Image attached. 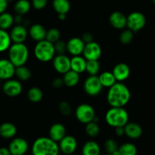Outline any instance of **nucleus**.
<instances>
[{
    "mask_svg": "<svg viewBox=\"0 0 155 155\" xmlns=\"http://www.w3.org/2000/svg\"><path fill=\"white\" fill-rule=\"evenodd\" d=\"M61 33L58 28H52L49 29L47 32V36H46V40L49 42L54 44L55 43L57 42L60 40Z\"/></svg>",
    "mask_w": 155,
    "mask_h": 155,
    "instance_id": "c9c22d12",
    "label": "nucleus"
},
{
    "mask_svg": "<svg viewBox=\"0 0 155 155\" xmlns=\"http://www.w3.org/2000/svg\"><path fill=\"white\" fill-rule=\"evenodd\" d=\"M8 6V0H0V15L5 12Z\"/></svg>",
    "mask_w": 155,
    "mask_h": 155,
    "instance_id": "c03bdc74",
    "label": "nucleus"
},
{
    "mask_svg": "<svg viewBox=\"0 0 155 155\" xmlns=\"http://www.w3.org/2000/svg\"><path fill=\"white\" fill-rule=\"evenodd\" d=\"M13 44H23L28 36V31L24 25H16L12 28L9 33Z\"/></svg>",
    "mask_w": 155,
    "mask_h": 155,
    "instance_id": "dca6fc26",
    "label": "nucleus"
},
{
    "mask_svg": "<svg viewBox=\"0 0 155 155\" xmlns=\"http://www.w3.org/2000/svg\"><path fill=\"white\" fill-rule=\"evenodd\" d=\"M2 91L6 96L10 97H15L21 94L23 86L21 82L18 79H8L2 84Z\"/></svg>",
    "mask_w": 155,
    "mask_h": 155,
    "instance_id": "1a4fd4ad",
    "label": "nucleus"
},
{
    "mask_svg": "<svg viewBox=\"0 0 155 155\" xmlns=\"http://www.w3.org/2000/svg\"><path fill=\"white\" fill-rule=\"evenodd\" d=\"M11 37L9 33L5 30L0 29V53L7 51L12 45Z\"/></svg>",
    "mask_w": 155,
    "mask_h": 155,
    "instance_id": "cd10ccee",
    "label": "nucleus"
},
{
    "mask_svg": "<svg viewBox=\"0 0 155 155\" xmlns=\"http://www.w3.org/2000/svg\"><path fill=\"white\" fill-rule=\"evenodd\" d=\"M62 79H63L64 84L65 86H67V87H75L79 83L80 74L72 71V70H69L65 74H63Z\"/></svg>",
    "mask_w": 155,
    "mask_h": 155,
    "instance_id": "393cba45",
    "label": "nucleus"
},
{
    "mask_svg": "<svg viewBox=\"0 0 155 155\" xmlns=\"http://www.w3.org/2000/svg\"><path fill=\"white\" fill-rule=\"evenodd\" d=\"M87 60L82 56H72L71 58V70L81 74L86 70Z\"/></svg>",
    "mask_w": 155,
    "mask_h": 155,
    "instance_id": "b1692460",
    "label": "nucleus"
},
{
    "mask_svg": "<svg viewBox=\"0 0 155 155\" xmlns=\"http://www.w3.org/2000/svg\"><path fill=\"white\" fill-rule=\"evenodd\" d=\"M82 55L87 61L98 60L102 56V48L98 43L92 41L85 44Z\"/></svg>",
    "mask_w": 155,
    "mask_h": 155,
    "instance_id": "ddd939ff",
    "label": "nucleus"
},
{
    "mask_svg": "<svg viewBox=\"0 0 155 155\" xmlns=\"http://www.w3.org/2000/svg\"><path fill=\"white\" fill-rule=\"evenodd\" d=\"M146 22V17L143 13L140 12H133L127 16L126 28L132 32L136 33L144 28Z\"/></svg>",
    "mask_w": 155,
    "mask_h": 155,
    "instance_id": "0eeeda50",
    "label": "nucleus"
},
{
    "mask_svg": "<svg viewBox=\"0 0 155 155\" xmlns=\"http://www.w3.org/2000/svg\"><path fill=\"white\" fill-rule=\"evenodd\" d=\"M72 155H74V154H72Z\"/></svg>",
    "mask_w": 155,
    "mask_h": 155,
    "instance_id": "5fc2aeb1",
    "label": "nucleus"
},
{
    "mask_svg": "<svg viewBox=\"0 0 155 155\" xmlns=\"http://www.w3.org/2000/svg\"><path fill=\"white\" fill-rule=\"evenodd\" d=\"M151 2H153V3L154 4V5H155V0H151Z\"/></svg>",
    "mask_w": 155,
    "mask_h": 155,
    "instance_id": "603ef678",
    "label": "nucleus"
},
{
    "mask_svg": "<svg viewBox=\"0 0 155 155\" xmlns=\"http://www.w3.org/2000/svg\"><path fill=\"white\" fill-rule=\"evenodd\" d=\"M66 135V129L63 124L59 123L52 125L49 130V137L56 142L59 143Z\"/></svg>",
    "mask_w": 155,
    "mask_h": 155,
    "instance_id": "6ab92c4d",
    "label": "nucleus"
},
{
    "mask_svg": "<svg viewBox=\"0 0 155 155\" xmlns=\"http://www.w3.org/2000/svg\"><path fill=\"white\" fill-rule=\"evenodd\" d=\"M31 2L28 0H18L14 5V10L17 15H25L31 10Z\"/></svg>",
    "mask_w": 155,
    "mask_h": 155,
    "instance_id": "c85d7f7f",
    "label": "nucleus"
},
{
    "mask_svg": "<svg viewBox=\"0 0 155 155\" xmlns=\"http://www.w3.org/2000/svg\"><path fill=\"white\" fill-rule=\"evenodd\" d=\"M59 150L65 155H72L78 147V141L74 136L65 135L59 143Z\"/></svg>",
    "mask_w": 155,
    "mask_h": 155,
    "instance_id": "f8f14e48",
    "label": "nucleus"
},
{
    "mask_svg": "<svg viewBox=\"0 0 155 155\" xmlns=\"http://www.w3.org/2000/svg\"><path fill=\"white\" fill-rule=\"evenodd\" d=\"M52 61L55 71L59 74H64L71 70V59L65 54H56Z\"/></svg>",
    "mask_w": 155,
    "mask_h": 155,
    "instance_id": "9d476101",
    "label": "nucleus"
},
{
    "mask_svg": "<svg viewBox=\"0 0 155 155\" xmlns=\"http://www.w3.org/2000/svg\"><path fill=\"white\" fill-rule=\"evenodd\" d=\"M115 132H116V135L119 137H122L125 135L124 127L115 128Z\"/></svg>",
    "mask_w": 155,
    "mask_h": 155,
    "instance_id": "49530a36",
    "label": "nucleus"
},
{
    "mask_svg": "<svg viewBox=\"0 0 155 155\" xmlns=\"http://www.w3.org/2000/svg\"><path fill=\"white\" fill-rule=\"evenodd\" d=\"M28 99L31 102L37 104V103L41 102L44 97V93L43 91L38 87H32L28 90L27 93Z\"/></svg>",
    "mask_w": 155,
    "mask_h": 155,
    "instance_id": "7c9ffc66",
    "label": "nucleus"
},
{
    "mask_svg": "<svg viewBox=\"0 0 155 155\" xmlns=\"http://www.w3.org/2000/svg\"><path fill=\"white\" fill-rule=\"evenodd\" d=\"M82 155H101V149L99 144L93 140L86 141L81 148Z\"/></svg>",
    "mask_w": 155,
    "mask_h": 155,
    "instance_id": "5701e85b",
    "label": "nucleus"
},
{
    "mask_svg": "<svg viewBox=\"0 0 155 155\" xmlns=\"http://www.w3.org/2000/svg\"><path fill=\"white\" fill-rule=\"evenodd\" d=\"M58 18L60 21H65L66 19V14H58Z\"/></svg>",
    "mask_w": 155,
    "mask_h": 155,
    "instance_id": "09e8293b",
    "label": "nucleus"
},
{
    "mask_svg": "<svg viewBox=\"0 0 155 155\" xmlns=\"http://www.w3.org/2000/svg\"><path fill=\"white\" fill-rule=\"evenodd\" d=\"M81 40L84 41V43L85 44L94 41H93V36H92V34H91L90 32L84 33V34H82V36H81Z\"/></svg>",
    "mask_w": 155,
    "mask_h": 155,
    "instance_id": "37998d69",
    "label": "nucleus"
},
{
    "mask_svg": "<svg viewBox=\"0 0 155 155\" xmlns=\"http://www.w3.org/2000/svg\"><path fill=\"white\" fill-rule=\"evenodd\" d=\"M52 85H53V87H55V88L56 89L61 88L62 86L65 85V84H64V81H63V79H62V78L58 77L56 78H55V79L53 81V82H52Z\"/></svg>",
    "mask_w": 155,
    "mask_h": 155,
    "instance_id": "79ce46f5",
    "label": "nucleus"
},
{
    "mask_svg": "<svg viewBox=\"0 0 155 155\" xmlns=\"http://www.w3.org/2000/svg\"><path fill=\"white\" fill-rule=\"evenodd\" d=\"M52 6L57 14L67 15L71 8V4L68 0H53Z\"/></svg>",
    "mask_w": 155,
    "mask_h": 155,
    "instance_id": "a878e982",
    "label": "nucleus"
},
{
    "mask_svg": "<svg viewBox=\"0 0 155 155\" xmlns=\"http://www.w3.org/2000/svg\"><path fill=\"white\" fill-rule=\"evenodd\" d=\"M14 21H15V23L16 25H23V22H24L23 15L16 14V15L14 17Z\"/></svg>",
    "mask_w": 155,
    "mask_h": 155,
    "instance_id": "a18cd8bd",
    "label": "nucleus"
},
{
    "mask_svg": "<svg viewBox=\"0 0 155 155\" xmlns=\"http://www.w3.org/2000/svg\"><path fill=\"white\" fill-rule=\"evenodd\" d=\"M74 116L78 121L85 125L93 122L97 116L94 108L88 104H81L78 106L74 111Z\"/></svg>",
    "mask_w": 155,
    "mask_h": 155,
    "instance_id": "423d86ee",
    "label": "nucleus"
},
{
    "mask_svg": "<svg viewBox=\"0 0 155 155\" xmlns=\"http://www.w3.org/2000/svg\"><path fill=\"white\" fill-rule=\"evenodd\" d=\"M125 135L131 139H138L142 135V128L135 123H128L124 126Z\"/></svg>",
    "mask_w": 155,
    "mask_h": 155,
    "instance_id": "412c9836",
    "label": "nucleus"
},
{
    "mask_svg": "<svg viewBox=\"0 0 155 155\" xmlns=\"http://www.w3.org/2000/svg\"><path fill=\"white\" fill-rule=\"evenodd\" d=\"M130 99V90L123 82H116L107 91V101L111 107H124Z\"/></svg>",
    "mask_w": 155,
    "mask_h": 155,
    "instance_id": "f257e3e1",
    "label": "nucleus"
},
{
    "mask_svg": "<svg viewBox=\"0 0 155 155\" xmlns=\"http://www.w3.org/2000/svg\"><path fill=\"white\" fill-rule=\"evenodd\" d=\"M48 0H31V5L36 10H42L47 6Z\"/></svg>",
    "mask_w": 155,
    "mask_h": 155,
    "instance_id": "a19ab883",
    "label": "nucleus"
},
{
    "mask_svg": "<svg viewBox=\"0 0 155 155\" xmlns=\"http://www.w3.org/2000/svg\"><path fill=\"white\" fill-rule=\"evenodd\" d=\"M17 127L12 123H3L0 125V136L5 139L13 138L17 134Z\"/></svg>",
    "mask_w": 155,
    "mask_h": 155,
    "instance_id": "4be33fe9",
    "label": "nucleus"
},
{
    "mask_svg": "<svg viewBox=\"0 0 155 155\" xmlns=\"http://www.w3.org/2000/svg\"><path fill=\"white\" fill-rule=\"evenodd\" d=\"M83 88L86 94L90 97H97L102 92L103 86L97 75H89L84 80Z\"/></svg>",
    "mask_w": 155,
    "mask_h": 155,
    "instance_id": "6e6552de",
    "label": "nucleus"
},
{
    "mask_svg": "<svg viewBox=\"0 0 155 155\" xmlns=\"http://www.w3.org/2000/svg\"><path fill=\"white\" fill-rule=\"evenodd\" d=\"M8 59L17 67L25 65L29 58V50L23 44H12L8 50Z\"/></svg>",
    "mask_w": 155,
    "mask_h": 155,
    "instance_id": "20e7f679",
    "label": "nucleus"
},
{
    "mask_svg": "<svg viewBox=\"0 0 155 155\" xmlns=\"http://www.w3.org/2000/svg\"><path fill=\"white\" fill-rule=\"evenodd\" d=\"M47 32V29L42 25L34 24L30 27L28 33L32 40H34L36 42H40V41L46 40Z\"/></svg>",
    "mask_w": 155,
    "mask_h": 155,
    "instance_id": "aec40b11",
    "label": "nucleus"
},
{
    "mask_svg": "<svg viewBox=\"0 0 155 155\" xmlns=\"http://www.w3.org/2000/svg\"><path fill=\"white\" fill-rule=\"evenodd\" d=\"M32 155H59V144L50 137H39L31 146Z\"/></svg>",
    "mask_w": 155,
    "mask_h": 155,
    "instance_id": "f03ea898",
    "label": "nucleus"
},
{
    "mask_svg": "<svg viewBox=\"0 0 155 155\" xmlns=\"http://www.w3.org/2000/svg\"><path fill=\"white\" fill-rule=\"evenodd\" d=\"M15 75L17 77V79L20 81H27L31 79L32 73L31 69L25 65L17 67L15 69Z\"/></svg>",
    "mask_w": 155,
    "mask_h": 155,
    "instance_id": "2f4dec72",
    "label": "nucleus"
},
{
    "mask_svg": "<svg viewBox=\"0 0 155 155\" xmlns=\"http://www.w3.org/2000/svg\"><path fill=\"white\" fill-rule=\"evenodd\" d=\"M129 120V113L124 107H111L105 114L106 123L113 128L124 127Z\"/></svg>",
    "mask_w": 155,
    "mask_h": 155,
    "instance_id": "7ed1b4c3",
    "label": "nucleus"
},
{
    "mask_svg": "<svg viewBox=\"0 0 155 155\" xmlns=\"http://www.w3.org/2000/svg\"><path fill=\"white\" fill-rule=\"evenodd\" d=\"M2 87V83H1V80H0V87Z\"/></svg>",
    "mask_w": 155,
    "mask_h": 155,
    "instance_id": "864d4df0",
    "label": "nucleus"
},
{
    "mask_svg": "<svg viewBox=\"0 0 155 155\" xmlns=\"http://www.w3.org/2000/svg\"><path fill=\"white\" fill-rule=\"evenodd\" d=\"M98 78H99V80L101 81V84H102L103 87L110 88L117 82L112 71H104L98 76Z\"/></svg>",
    "mask_w": 155,
    "mask_h": 155,
    "instance_id": "bb28decb",
    "label": "nucleus"
},
{
    "mask_svg": "<svg viewBox=\"0 0 155 155\" xmlns=\"http://www.w3.org/2000/svg\"><path fill=\"white\" fill-rule=\"evenodd\" d=\"M59 110L61 114L65 116H68L72 113V107L67 101H62L59 104Z\"/></svg>",
    "mask_w": 155,
    "mask_h": 155,
    "instance_id": "58836bf2",
    "label": "nucleus"
},
{
    "mask_svg": "<svg viewBox=\"0 0 155 155\" xmlns=\"http://www.w3.org/2000/svg\"><path fill=\"white\" fill-rule=\"evenodd\" d=\"M34 54L36 59L40 62H50L56 55L54 44L47 40L37 42L34 49Z\"/></svg>",
    "mask_w": 155,
    "mask_h": 155,
    "instance_id": "39448f33",
    "label": "nucleus"
},
{
    "mask_svg": "<svg viewBox=\"0 0 155 155\" xmlns=\"http://www.w3.org/2000/svg\"><path fill=\"white\" fill-rule=\"evenodd\" d=\"M8 148L12 155H25L29 149V144L25 138L18 137L12 140Z\"/></svg>",
    "mask_w": 155,
    "mask_h": 155,
    "instance_id": "9b49d317",
    "label": "nucleus"
},
{
    "mask_svg": "<svg viewBox=\"0 0 155 155\" xmlns=\"http://www.w3.org/2000/svg\"><path fill=\"white\" fill-rule=\"evenodd\" d=\"M109 21L111 26L116 30H124L126 28L127 16L119 11L113 12L109 17Z\"/></svg>",
    "mask_w": 155,
    "mask_h": 155,
    "instance_id": "a211bd4d",
    "label": "nucleus"
},
{
    "mask_svg": "<svg viewBox=\"0 0 155 155\" xmlns=\"http://www.w3.org/2000/svg\"><path fill=\"white\" fill-rule=\"evenodd\" d=\"M103 155H112L111 153H104V154H103Z\"/></svg>",
    "mask_w": 155,
    "mask_h": 155,
    "instance_id": "3c124183",
    "label": "nucleus"
},
{
    "mask_svg": "<svg viewBox=\"0 0 155 155\" xmlns=\"http://www.w3.org/2000/svg\"><path fill=\"white\" fill-rule=\"evenodd\" d=\"M112 155H120V151H119V149L117 150H116V151H114L113 152V153H111Z\"/></svg>",
    "mask_w": 155,
    "mask_h": 155,
    "instance_id": "8fccbe9b",
    "label": "nucleus"
},
{
    "mask_svg": "<svg viewBox=\"0 0 155 155\" xmlns=\"http://www.w3.org/2000/svg\"><path fill=\"white\" fill-rule=\"evenodd\" d=\"M16 67L8 59H0V80L7 81L15 74Z\"/></svg>",
    "mask_w": 155,
    "mask_h": 155,
    "instance_id": "2eb2a0df",
    "label": "nucleus"
},
{
    "mask_svg": "<svg viewBox=\"0 0 155 155\" xmlns=\"http://www.w3.org/2000/svg\"><path fill=\"white\" fill-rule=\"evenodd\" d=\"M14 24V16L11 13L5 12L0 15V29L7 31L12 28Z\"/></svg>",
    "mask_w": 155,
    "mask_h": 155,
    "instance_id": "c756f323",
    "label": "nucleus"
},
{
    "mask_svg": "<svg viewBox=\"0 0 155 155\" xmlns=\"http://www.w3.org/2000/svg\"><path fill=\"white\" fill-rule=\"evenodd\" d=\"M112 72L117 82H123L130 76L131 70L127 64L120 62L113 67Z\"/></svg>",
    "mask_w": 155,
    "mask_h": 155,
    "instance_id": "f3484780",
    "label": "nucleus"
},
{
    "mask_svg": "<svg viewBox=\"0 0 155 155\" xmlns=\"http://www.w3.org/2000/svg\"><path fill=\"white\" fill-rule=\"evenodd\" d=\"M119 147L120 146L118 145L117 142L113 138H109L106 140L104 143V148H105L106 152L109 153H113V152L118 150Z\"/></svg>",
    "mask_w": 155,
    "mask_h": 155,
    "instance_id": "4c0bfd02",
    "label": "nucleus"
},
{
    "mask_svg": "<svg viewBox=\"0 0 155 155\" xmlns=\"http://www.w3.org/2000/svg\"><path fill=\"white\" fill-rule=\"evenodd\" d=\"M54 47L56 54H65L67 52L66 43L62 40H59L57 42L55 43Z\"/></svg>",
    "mask_w": 155,
    "mask_h": 155,
    "instance_id": "ea45409f",
    "label": "nucleus"
},
{
    "mask_svg": "<svg viewBox=\"0 0 155 155\" xmlns=\"http://www.w3.org/2000/svg\"><path fill=\"white\" fill-rule=\"evenodd\" d=\"M85 132L87 136L91 138H95L100 133V126L98 123L93 121L86 124Z\"/></svg>",
    "mask_w": 155,
    "mask_h": 155,
    "instance_id": "f704fd0d",
    "label": "nucleus"
},
{
    "mask_svg": "<svg viewBox=\"0 0 155 155\" xmlns=\"http://www.w3.org/2000/svg\"><path fill=\"white\" fill-rule=\"evenodd\" d=\"M119 151L120 155H137L138 149L132 143L126 142L119 147Z\"/></svg>",
    "mask_w": 155,
    "mask_h": 155,
    "instance_id": "473e14b6",
    "label": "nucleus"
},
{
    "mask_svg": "<svg viewBox=\"0 0 155 155\" xmlns=\"http://www.w3.org/2000/svg\"><path fill=\"white\" fill-rule=\"evenodd\" d=\"M134 39V32L129 29H124L120 36V41L124 45H128L132 42Z\"/></svg>",
    "mask_w": 155,
    "mask_h": 155,
    "instance_id": "e433bc0d",
    "label": "nucleus"
},
{
    "mask_svg": "<svg viewBox=\"0 0 155 155\" xmlns=\"http://www.w3.org/2000/svg\"><path fill=\"white\" fill-rule=\"evenodd\" d=\"M0 155H12L8 147H0Z\"/></svg>",
    "mask_w": 155,
    "mask_h": 155,
    "instance_id": "de8ad7c7",
    "label": "nucleus"
},
{
    "mask_svg": "<svg viewBox=\"0 0 155 155\" xmlns=\"http://www.w3.org/2000/svg\"><path fill=\"white\" fill-rule=\"evenodd\" d=\"M101 70V64L98 60L87 61L86 70L89 75H97Z\"/></svg>",
    "mask_w": 155,
    "mask_h": 155,
    "instance_id": "72a5a7b5",
    "label": "nucleus"
},
{
    "mask_svg": "<svg viewBox=\"0 0 155 155\" xmlns=\"http://www.w3.org/2000/svg\"><path fill=\"white\" fill-rule=\"evenodd\" d=\"M67 52L72 56H82L85 44L80 37H71L66 42Z\"/></svg>",
    "mask_w": 155,
    "mask_h": 155,
    "instance_id": "4468645a",
    "label": "nucleus"
}]
</instances>
